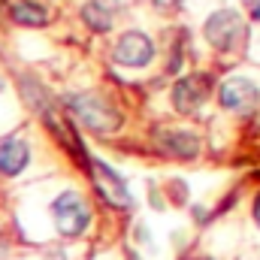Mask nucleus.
Masks as SVG:
<instances>
[{"label":"nucleus","instance_id":"obj_1","mask_svg":"<svg viewBox=\"0 0 260 260\" xmlns=\"http://www.w3.org/2000/svg\"><path fill=\"white\" fill-rule=\"evenodd\" d=\"M67 109L73 112V118L88 127L91 133H115L124 124L121 112L115 103H109L103 94H70L67 97Z\"/></svg>","mask_w":260,"mask_h":260},{"label":"nucleus","instance_id":"obj_2","mask_svg":"<svg viewBox=\"0 0 260 260\" xmlns=\"http://www.w3.org/2000/svg\"><path fill=\"white\" fill-rule=\"evenodd\" d=\"M52 221H55V227H58V233L64 239H76L94 221L91 203L79 194V191L67 188V191H61V194L52 200Z\"/></svg>","mask_w":260,"mask_h":260},{"label":"nucleus","instance_id":"obj_3","mask_svg":"<svg viewBox=\"0 0 260 260\" xmlns=\"http://www.w3.org/2000/svg\"><path fill=\"white\" fill-rule=\"evenodd\" d=\"M206 40L218 52H236L245 43V18L236 9H218L206 18Z\"/></svg>","mask_w":260,"mask_h":260},{"label":"nucleus","instance_id":"obj_4","mask_svg":"<svg viewBox=\"0 0 260 260\" xmlns=\"http://www.w3.org/2000/svg\"><path fill=\"white\" fill-rule=\"evenodd\" d=\"M218 103L227 109V112H236V115H251L260 106V88L251 79H242V76H230L221 82L218 88Z\"/></svg>","mask_w":260,"mask_h":260},{"label":"nucleus","instance_id":"obj_5","mask_svg":"<svg viewBox=\"0 0 260 260\" xmlns=\"http://www.w3.org/2000/svg\"><path fill=\"white\" fill-rule=\"evenodd\" d=\"M88 176L94 179V188L100 191V197H103L109 206L127 209L130 203H133V197H130L124 179H121L109 164H103V160H88Z\"/></svg>","mask_w":260,"mask_h":260},{"label":"nucleus","instance_id":"obj_6","mask_svg":"<svg viewBox=\"0 0 260 260\" xmlns=\"http://www.w3.org/2000/svg\"><path fill=\"white\" fill-rule=\"evenodd\" d=\"M112 58H115V64L133 67V70L148 67L151 58H154V43H151V37L142 34V30H127V34H121V40L115 43Z\"/></svg>","mask_w":260,"mask_h":260},{"label":"nucleus","instance_id":"obj_7","mask_svg":"<svg viewBox=\"0 0 260 260\" xmlns=\"http://www.w3.org/2000/svg\"><path fill=\"white\" fill-rule=\"evenodd\" d=\"M209 100V76H185L173 85V106L182 112V115H191L197 112L203 103Z\"/></svg>","mask_w":260,"mask_h":260},{"label":"nucleus","instance_id":"obj_8","mask_svg":"<svg viewBox=\"0 0 260 260\" xmlns=\"http://www.w3.org/2000/svg\"><path fill=\"white\" fill-rule=\"evenodd\" d=\"M154 145H157V151L179 157V160H191L200 154V136L191 130H157Z\"/></svg>","mask_w":260,"mask_h":260},{"label":"nucleus","instance_id":"obj_9","mask_svg":"<svg viewBox=\"0 0 260 260\" xmlns=\"http://www.w3.org/2000/svg\"><path fill=\"white\" fill-rule=\"evenodd\" d=\"M30 164V145L21 136H9L0 142V176H21Z\"/></svg>","mask_w":260,"mask_h":260},{"label":"nucleus","instance_id":"obj_10","mask_svg":"<svg viewBox=\"0 0 260 260\" xmlns=\"http://www.w3.org/2000/svg\"><path fill=\"white\" fill-rule=\"evenodd\" d=\"M9 18L21 27H46L49 24V9L40 0H12L9 3Z\"/></svg>","mask_w":260,"mask_h":260},{"label":"nucleus","instance_id":"obj_11","mask_svg":"<svg viewBox=\"0 0 260 260\" xmlns=\"http://www.w3.org/2000/svg\"><path fill=\"white\" fill-rule=\"evenodd\" d=\"M82 21H85L91 30L106 34V30H112V24H115V9L106 6V0H88V3L82 6Z\"/></svg>","mask_w":260,"mask_h":260},{"label":"nucleus","instance_id":"obj_12","mask_svg":"<svg viewBox=\"0 0 260 260\" xmlns=\"http://www.w3.org/2000/svg\"><path fill=\"white\" fill-rule=\"evenodd\" d=\"M248 6H251V18L260 21V0H248Z\"/></svg>","mask_w":260,"mask_h":260},{"label":"nucleus","instance_id":"obj_13","mask_svg":"<svg viewBox=\"0 0 260 260\" xmlns=\"http://www.w3.org/2000/svg\"><path fill=\"white\" fill-rule=\"evenodd\" d=\"M182 0H154V6H160V9H167V6H179Z\"/></svg>","mask_w":260,"mask_h":260},{"label":"nucleus","instance_id":"obj_14","mask_svg":"<svg viewBox=\"0 0 260 260\" xmlns=\"http://www.w3.org/2000/svg\"><path fill=\"white\" fill-rule=\"evenodd\" d=\"M254 221H257V227H260V194L254 197Z\"/></svg>","mask_w":260,"mask_h":260},{"label":"nucleus","instance_id":"obj_15","mask_svg":"<svg viewBox=\"0 0 260 260\" xmlns=\"http://www.w3.org/2000/svg\"><path fill=\"white\" fill-rule=\"evenodd\" d=\"M3 254H6V239L0 236V257H3Z\"/></svg>","mask_w":260,"mask_h":260}]
</instances>
